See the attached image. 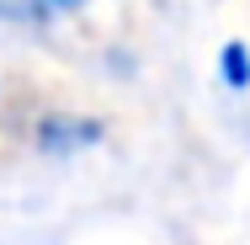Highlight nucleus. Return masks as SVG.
Listing matches in <instances>:
<instances>
[{"instance_id": "obj_1", "label": "nucleus", "mask_w": 250, "mask_h": 245, "mask_svg": "<svg viewBox=\"0 0 250 245\" xmlns=\"http://www.w3.org/2000/svg\"><path fill=\"white\" fill-rule=\"evenodd\" d=\"M101 123L96 117H43L38 123V149L43 155H75V149L96 144Z\"/></svg>"}, {"instance_id": "obj_2", "label": "nucleus", "mask_w": 250, "mask_h": 245, "mask_svg": "<svg viewBox=\"0 0 250 245\" xmlns=\"http://www.w3.org/2000/svg\"><path fill=\"white\" fill-rule=\"evenodd\" d=\"M218 80L229 91H250V48L245 43H224L218 48Z\"/></svg>"}, {"instance_id": "obj_3", "label": "nucleus", "mask_w": 250, "mask_h": 245, "mask_svg": "<svg viewBox=\"0 0 250 245\" xmlns=\"http://www.w3.org/2000/svg\"><path fill=\"white\" fill-rule=\"evenodd\" d=\"M43 5H53V11H69V5H80V0H43Z\"/></svg>"}, {"instance_id": "obj_4", "label": "nucleus", "mask_w": 250, "mask_h": 245, "mask_svg": "<svg viewBox=\"0 0 250 245\" xmlns=\"http://www.w3.org/2000/svg\"><path fill=\"white\" fill-rule=\"evenodd\" d=\"M0 16H11V5H5V0H0Z\"/></svg>"}]
</instances>
